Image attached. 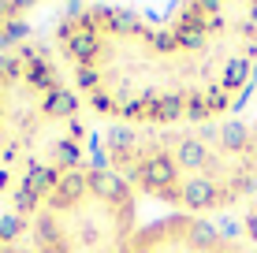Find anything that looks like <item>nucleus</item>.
Instances as JSON below:
<instances>
[{"instance_id":"nucleus-1","label":"nucleus","mask_w":257,"mask_h":253,"mask_svg":"<svg viewBox=\"0 0 257 253\" xmlns=\"http://www.w3.org/2000/svg\"><path fill=\"white\" fill-rule=\"evenodd\" d=\"M56 56L93 116L131 130L216 123L257 75V4H183L164 23L123 8H75Z\"/></svg>"},{"instance_id":"nucleus-8","label":"nucleus","mask_w":257,"mask_h":253,"mask_svg":"<svg viewBox=\"0 0 257 253\" xmlns=\"http://www.w3.org/2000/svg\"><path fill=\"white\" fill-rule=\"evenodd\" d=\"M0 253H34V249L23 246V242H15V246H0Z\"/></svg>"},{"instance_id":"nucleus-5","label":"nucleus","mask_w":257,"mask_h":253,"mask_svg":"<svg viewBox=\"0 0 257 253\" xmlns=\"http://www.w3.org/2000/svg\"><path fill=\"white\" fill-rule=\"evenodd\" d=\"M123 253H250L242 242L227 238L220 227L198 216H161L135 231V238L123 246Z\"/></svg>"},{"instance_id":"nucleus-7","label":"nucleus","mask_w":257,"mask_h":253,"mask_svg":"<svg viewBox=\"0 0 257 253\" xmlns=\"http://www.w3.org/2000/svg\"><path fill=\"white\" fill-rule=\"evenodd\" d=\"M242 227H246V238L257 246V197H253V205L246 208V220H242Z\"/></svg>"},{"instance_id":"nucleus-4","label":"nucleus","mask_w":257,"mask_h":253,"mask_svg":"<svg viewBox=\"0 0 257 253\" xmlns=\"http://www.w3.org/2000/svg\"><path fill=\"white\" fill-rule=\"evenodd\" d=\"M138 231V194L104 160L64 171L26 231L34 253H123Z\"/></svg>"},{"instance_id":"nucleus-2","label":"nucleus","mask_w":257,"mask_h":253,"mask_svg":"<svg viewBox=\"0 0 257 253\" xmlns=\"http://www.w3.org/2000/svg\"><path fill=\"white\" fill-rule=\"evenodd\" d=\"M101 156L138 197L205 220L257 197V119H216L172 130L112 127Z\"/></svg>"},{"instance_id":"nucleus-3","label":"nucleus","mask_w":257,"mask_h":253,"mask_svg":"<svg viewBox=\"0 0 257 253\" xmlns=\"http://www.w3.org/2000/svg\"><path fill=\"white\" fill-rule=\"evenodd\" d=\"M86 160V104L60 60L19 26L0 41V164L45 201L56 179Z\"/></svg>"},{"instance_id":"nucleus-6","label":"nucleus","mask_w":257,"mask_h":253,"mask_svg":"<svg viewBox=\"0 0 257 253\" xmlns=\"http://www.w3.org/2000/svg\"><path fill=\"white\" fill-rule=\"evenodd\" d=\"M41 197L30 186L12 175V171L0 164V246H15L23 242V234L30 231V220L38 212Z\"/></svg>"}]
</instances>
